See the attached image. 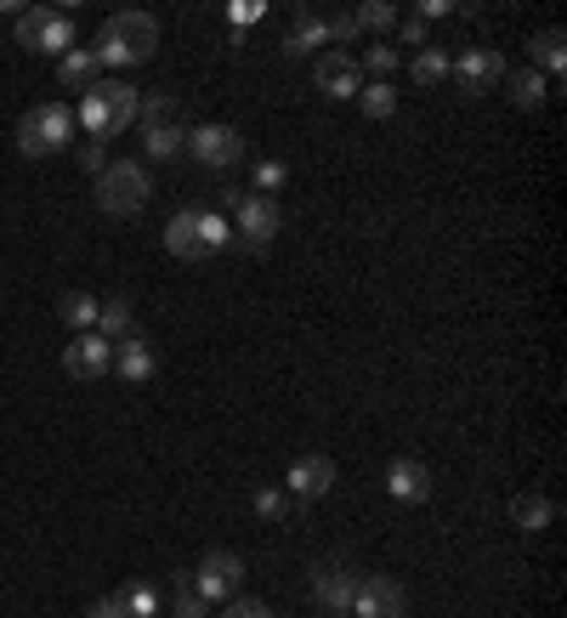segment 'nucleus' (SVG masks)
Wrapping results in <instances>:
<instances>
[{
    "mask_svg": "<svg viewBox=\"0 0 567 618\" xmlns=\"http://www.w3.org/2000/svg\"><path fill=\"white\" fill-rule=\"evenodd\" d=\"M63 369H68L74 381H103L108 369H114V346L96 335V330H86V335H74L63 346Z\"/></svg>",
    "mask_w": 567,
    "mask_h": 618,
    "instance_id": "9d476101",
    "label": "nucleus"
},
{
    "mask_svg": "<svg viewBox=\"0 0 567 618\" xmlns=\"http://www.w3.org/2000/svg\"><path fill=\"white\" fill-rule=\"evenodd\" d=\"M114 369H119V381H126V386H147V381H154V346H147L142 335H126L114 346Z\"/></svg>",
    "mask_w": 567,
    "mask_h": 618,
    "instance_id": "2eb2a0df",
    "label": "nucleus"
},
{
    "mask_svg": "<svg viewBox=\"0 0 567 618\" xmlns=\"http://www.w3.org/2000/svg\"><path fill=\"white\" fill-rule=\"evenodd\" d=\"M96 91H103V103H108V114H114L119 131L142 119V91H137L131 80H114V74H103V80H96Z\"/></svg>",
    "mask_w": 567,
    "mask_h": 618,
    "instance_id": "dca6fc26",
    "label": "nucleus"
},
{
    "mask_svg": "<svg viewBox=\"0 0 567 618\" xmlns=\"http://www.w3.org/2000/svg\"><path fill=\"white\" fill-rule=\"evenodd\" d=\"M210 613H216V607L193 596V584H188V590H177V602H170V618H210Z\"/></svg>",
    "mask_w": 567,
    "mask_h": 618,
    "instance_id": "72a5a7b5",
    "label": "nucleus"
},
{
    "mask_svg": "<svg viewBox=\"0 0 567 618\" xmlns=\"http://www.w3.org/2000/svg\"><path fill=\"white\" fill-rule=\"evenodd\" d=\"M250 618H273V613H267V607H261V602H256V607H250Z\"/></svg>",
    "mask_w": 567,
    "mask_h": 618,
    "instance_id": "79ce46f5",
    "label": "nucleus"
},
{
    "mask_svg": "<svg viewBox=\"0 0 567 618\" xmlns=\"http://www.w3.org/2000/svg\"><path fill=\"white\" fill-rule=\"evenodd\" d=\"M165 250L177 256V261H205V256H199V210H177V216H170Z\"/></svg>",
    "mask_w": 567,
    "mask_h": 618,
    "instance_id": "f3484780",
    "label": "nucleus"
},
{
    "mask_svg": "<svg viewBox=\"0 0 567 618\" xmlns=\"http://www.w3.org/2000/svg\"><path fill=\"white\" fill-rule=\"evenodd\" d=\"M17 46L23 52H35V57H63V52H74V23H68V12H57V7H29L17 17Z\"/></svg>",
    "mask_w": 567,
    "mask_h": 618,
    "instance_id": "20e7f679",
    "label": "nucleus"
},
{
    "mask_svg": "<svg viewBox=\"0 0 567 618\" xmlns=\"http://www.w3.org/2000/svg\"><path fill=\"white\" fill-rule=\"evenodd\" d=\"M279 182H284V165H279V159H261V165H256V193H273Z\"/></svg>",
    "mask_w": 567,
    "mask_h": 618,
    "instance_id": "f704fd0d",
    "label": "nucleus"
},
{
    "mask_svg": "<svg viewBox=\"0 0 567 618\" xmlns=\"http://www.w3.org/2000/svg\"><path fill=\"white\" fill-rule=\"evenodd\" d=\"M216 199H221V210H239V205H244V193H239V188H221Z\"/></svg>",
    "mask_w": 567,
    "mask_h": 618,
    "instance_id": "a19ab883",
    "label": "nucleus"
},
{
    "mask_svg": "<svg viewBox=\"0 0 567 618\" xmlns=\"http://www.w3.org/2000/svg\"><path fill=\"white\" fill-rule=\"evenodd\" d=\"M86 618H126V607H119V596H103V602H91Z\"/></svg>",
    "mask_w": 567,
    "mask_h": 618,
    "instance_id": "4c0bfd02",
    "label": "nucleus"
},
{
    "mask_svg": "<svg viewBox=\"0 0 567 618\" xmlns=\"http://www.w3.org/2000/svg\"><path fill=\"white\" fill-rule=\"evenodd\" d=\"M511 523L523 533H545L556 523V505L545 500V493H516V500H511Z\"/></svg>",
    "mask_w": 567,
    "mask_h": 618,
    "instance_id": "6ab92c4d",
    "label": "nucleus"
},
{
    "mask_svg": "<svg viewBox=\"0 0 567 618\" xmlns=\"http://www.w3.org/2000/svg\"><path fill=\"white\" fill-rule=\"evenodd\" d=\"M188 154H193V165H205V170H216V177H221V170H233L244 159V137L233 126H216V119H210V126H193L188 131Z\"/></svg>",
    "mask_w": 567,
    "mask_h": 618,
    "instance_id": "423d86ee",
    "label": "nucleus"
},
{
    "mask_svg": "<svg viewBox=\"0 0 567 618\" xmlns=\"http://www.w3.org/2000/svg\"><path fill=\"white\" fill-rule=\"evenodd\" d=\"M80 165H86V170H96V177H103V170H108V154H103V142H86V147H80Z\"/></svg>",
    "mask_w": 567,
    "mask_h": 618,
    "instance_id": "e433bc0d",
    "label": "nucleus"
},
{
    "mask_svg": "<svg viewBox=\"0 0 567 618\" xmlns=\"http://www.w3.org/2000/svg\"><path fill=\"white\" fill-rule=\"evenodd\" d=\"M261 12H267V7H256V0H239V7H233L228 17H233V23H256Z\"/></svg>",
    "mask_w": 567,
    "mask_h": 618,
    "instance_id": "ea45409f",
    "label": "nucleus"
},
{
    "mask_svg": "<svg viewBox=\"0 0 567 618\" xmlns=\"http://www.w3.org/2000/svg\"><path fill=\"white\" fill-rule=\"evenodd\" d=\"M147 193H154L147 170L131 165V159H114L103 177H96V210H108V216H119V221H131V216H142Z\"/></svg>",
    "mask_w": 567,
    "mask_h": 618,
    "instance_id": "7ed1b4c3",
    "label": "nucleus"
},
{
    "mask_svg": "<svg viewBox=\"0 0 567 618\" xmlns=\"http://www.w3.org/2000/svg\"><path fill=\"white\" fill-rule=\"evenodd\" d=\"M74 108H63V103H40V108H29L17 119V147H23V159H52V154H63V147L74 142Z\"/></svg>",
    "mask_w": 567,
    "mask_h": 618,
    "instance_id": "f03ea898",
    "label": "nucleus"
},
{
    "mask_svg": "<svg viewBox=\"0 0 567 618\" xmlns=\"http://www.w3.org/2000/svg\"><path fill=\"white\" fill-rule=\"evenodd\" d=\"M398 40H403V46H426V40H431V29H426L421 17H409V23H398Z\"/></svg>",
    "mask_w": 567,
    "mask_h": 618,
    "instance_id": "c9c22d12",
    "label": "nucleus"
},
{
    "mask_svg": "<svg viewBox=\"0 0 567 618\" xmlns=\"http://www.w3.org/2000/svg\"><path fill=\"white\" fill-rule=\"evenodd\" d=\"M403 584L386 579V574H363L358 579V596H352V613L358 618H403Z\"/></svg>",
    "mask_w": 567,
    "mask_h": 618,
    "instance_id": "9b49d317",
    "label": "nucleus"
},
{
    "mask_svg": "<svg viewBox=\"0 0 567 618\" xmlns=\"http://www.w3.org/2000/svg\"><path fill=\"white\" fill-rule=\"evenodd\" d=\"M250 505H256L261 523H284V516H289V493H284V488H261Z\"/></svg>",
    "mask_w": 567,
    "mask_h": 618,
    "instance_id": "2f4dec72",
    "label": "nucleus"
},
{
    "mask_svg": "<svg viewBox=\"0 0 567 618\" xmlns=\"http://www.w3.org/2000/svg\"><path fill=\"white\" fill-rule=\"evenodd\" d=\"M96 335H103L108 346H119L131 335V301L126 295H103V301H96Z\"/></svg>",
    "mask_w": 567,
    "mask_h": 618,
    "instance_id": "412c9836",
    "label": "nucleus"
},
{
    "mask_svg": "<svg viewBox=\"0 0 567 618\" xmlns=\"http://www.w3.org/2000/svg\"><path fill=\"white\" fill-rule=\"evenodd\" d=\"M414 86H437V80H449V52H437V46H426L421 57H414Z\"/></svg>",
    "mask_w": 567,
    "mask_h": 618,
    "instance_id": "c756f323",
    "label": "nucleus"
},
{
    "mask_svg": "<svg viewBox=\"0 0 567 618\" xmlns=\"http://www.w3.org/2000/svg\"><path fill=\"white\" fill-rule=\"evenodd\" d=\"M57 318L74 330V335H86V330H96V295H86V289H68L63 301H57Z\"/></svg>",
    "mask_w": 567,
    "mask_h": 618,
    "instance_id": "4be33fe9",
    "label": "nucleus"
},
{
    "mask_svg": "<svg viewBox=\"0 0 567 618\" xmlns=\"http://www.w3.org/2000/svg\"><path fill=\"white\" fill-rule=\"evenodd\" d=\"M188 147V131L182 126H142V154L147 159H177Z\"/></svg>",
    "mask_w": 567,
    "mask_h": 618,
    "instance_id": "5701e85b",
    "label": "nucleus"
},
{
    "mask_svg": "<svg viewBox=\"0 0 567 618\" xmlns=\"http://www.w3.org/2000/svg\"><path fill=\"white\" fill-rule=\"evenodd\" d=\"M500 86L511 91V103H516V108H539V103H545V74H539V68H523V74H505Z\"/></svg>",
    "mask_w": 567,
    "mask_h": 618,
    "instance_id": "393cba45",
    "label": "nucleus"
},
{
    "mask_svg": "<svg viewBox=\"0 0 567 618\" xmlns=\"http://www.w3.org/2000/svg\"><path fill=\"white\" fill-rule=\"evenodd\" d=\"M358 579H363V574H352L347 562H318V574H312L318 607H324L330 618H347V613H352V596H358Z\"/></svg>",
    "mask_w": 567,
    "mask_h": 618,
    "instance_id": "6e6552de",
    "label": "nucleus"
},
{
    "mask_svg": "<svg viewBox=\"0 0 567 618\" xmlns=\"http://www.w3.org/2000/svg\"><path fill=\"white\" fill-rule=\"evenodd\" d=\"M386 493L398 505H426L431 500V472L421 460H391L386 465Z\"/></svg>",
    "mask_w": 567,
    "mask_h": 618,
    "instance_id": "ddd939ff",
    "label": "nucleus"
},
{
    "mask_svg": "<svg viewBox=\"0 0 567 618\" xmlns=\"http://www.w3.org/2000/svg\"><path fill=\"white\" fill-rule=\"evenodd\" d=\"M358 108H363V119H391L398 114V91H391L386 80H375V86L358 91Z\"/></svg>",
    "mask_w": 567,
    "mask_h": 618,
    "instance_id": "cd10ccee",
    "label": "nucleus"
},
{
    "mask_svg": "<svg viewBox=\"0 0 567 618\" xmlns=\"http://www.w3.org/2000/svg\"><path fill=\"white\" fill-rule=\"evenodd\" d=\"M335 488V460L330 454H301L289 465V477H284V493H295V500H324V493Z\"/></svg>",
    "mask_w": 567,
    "mask_h": 618,
    "instance_id": "f8f14e48",
    "label": "nucleus"
},
{
    "mask_svg": "<svg viewBox=\"0 0 567 618\" xmlns=\"http://www.w3.org/2000/svg\"><path fill=\"white\" fill-rule=\"evenodd\" d=\"M137 126H177V96H170V91L142 96V119H137Z\"/></svg>",
    "mask_w": 567,
    "mask_h": 618,
    "instance_id": "7c9ffc66",
    "label": "nucleus"
},
{
    "mask_svg": "<svg viewBox=\"0 0 567 618\" xmlns=\"http://www.w3.org/2000/svg\"><path fill=\"white\" fill-rule=\"evenodd\" d=\"M528 57H533V68L545 74H567V35L562 29H539V35H528Z\"/></svg>",
    "mask_w": 567,
    "mask_h": 618,
    "instance_id": "a211bd4d",
    "label": "nucleus"
},
{
    "mask_svg": "<svg viewBox=\"0 0 567 618\" xmlns=\"http://www.w3.org/2000/svg\"><path fill=\"white\" fill-rule=\"evenodd\" d=\"M358 23V35H386L391 23H398V7H386V0H363V7L347 12Z\"/></svg>",
    "mask_w": 567,
    "mask_h": 618,
    "instance_id": "bb28decb",
    "label": "nucleus"
},
{
    "mask_svg": "<svg viewBox=\"0 0 567 618\" xmlns=\"http://www.w3.org/2000/svg\"><path fill=\"white\" fill-rule=\"evenodd\" d=\"M239 584H244V562H239L233 551H210V556L199 562V574H193V596L210 602V607H221V602L239 596Z\"/></svg>",
    "mask_w": 567,
    "mask_h": 618,
    "instance_id": "0eeeda50",
    "label": "nucleus"
},
{
    "mask_svg": "<svg viewBox=\"0 0 567 618\" xmlns=\"http://www.w3.org/2000/svg\"><path fill=\"white\" fill-rule=\"evenodd\" d=\"M358 68H369V74H398L403 57H398V46H369V57H363Z\"/></svg>",
    "mask_w": 567,
    "mask_h": 618,
    "instance_id": "473e14b6",
    "label": "nucleus"
},
{
    "mask_svg": "<svg viewBox=\"0 0 567 618\" xmlns=\"http://www.w3.org/2000/svg\"><path fill=\"white\" fill-rule=\"evenodd\" d=\"M228 239H233V228H228V221H221L216 210H199V256L228 250Z\"/></svg>",
    "mask_w": 567,
    "mask_h": 618,
    "instance_id": "c85d7f7f",
    "label": "nucleus"
},
{
    "mask_svg": "<svg viewBox=\"0 0 567 618\" xmlns=\"http://www.w3.org/2000/svg\"><path fill=\"white\" fill-rule=\"evenodd\" d=\"M324 40H330V23H324V17H301V23L284 35V52H289V57H307V52H318Z\"/></svg>",
    "mask_w": 567,
    "mask_h": 618,
    "instance_id": "a878e982",
    "label": "nucleus"
},
{
    "mask_svg": "<svg viewBox=\"0 0 567 618\" xmlns=\"http://www.w3.org/2000/svg\"><path fill=\"white\" fill-rule=\"evenodd\" d=\"M318 91L324 96H358L363 91V68H358V57L352 52H330V57H318Z\"/></svg>",
    "mask_w": 567,
    "mask_h": 618,
    "instance_id": "4468645a",
    "label": "nucleus"
},
{
    "mask_svg": "<svg viewBox=\"0 0 567 618\" xmlns=\"http://www.w3.org/2000/svg\"><path fill=\"white\" fill-rule=\"evenodd\" d=\"M57 80H63L68 91H91L96 80H103V68H96V57H91V46H74V52H63Z\"/></svg>",
    "mask_w": 567,
    "mask_h": 618,
    "instance_id": "aec40b11",
    "label": "nucleus"
},
{
    "mask_svg": "<svg viewBox=\"0 0 567 618\" xmlns=\"http://www.w3.org/2000/svg\"><path fill=\"white\" fill-rule=\"evenodd\" d=\"M449 12H454L449 0H421V23H426V29H431L437 17H449Z\"/></svg>",
    "mask_w": 567,
    "mask_h": 618,
    "instance_id": "58836bf2",
    "label": "nucleus"
},
{
    "mask_svg": "<svg viewBox=\"0 0 567 618\" xmlns=\"http://www.w3.org/2000/svg\"><path fill=\"white\" fill-rule=\"evenodd\" d=\"M119 607H126V618H165V602H159V590L147 584V579L119 590Z\"/></svg>",
    "mask_w": 567,
    "mask_h": 618,
    "instance_id": "b1692460",
    "label": "nucleus"
},
{
    "mask_svg": "<svg viewBox=\"0 0 567 618\" xmlns=\"http://www.w3.org/2000/svg\"><path fill=\"white\" fill-rule=\"evenodd\" d=\"M449 74L460 80L465 96H482L488 86H500V80H505V57H500V52H488V46H472V52L449 57Z\"/></svg>",
    "mask_w": 567,
    "mask_h": 618,
    "instance_id": "1a4fd4ad",
    "label": "nucleus"
},
{
    "mask_svg": "<svg viewBox=\"0 0 567 618\" xmlns=\"http://www.w3.org/2000/svg\"><path fill=\"white\" fill-rule=\"evenodd\" d=\"M159 52V23L147 17V12H114L103 29H96V46H91V57L96 68H114V74H126L137 63H147Z\"/></svg>",
    "mask_w": 567,
    "mask_h": 618,
    "instance_id": "f257e3e1",
    "label": "nucleus"
},
{
    "mask_svg": "<svg viewBox=\"0 0 567 618\" xmlns=\"http://www.w3.org/2000/svg\"><path fill=\"white\" fill-rule=\"evenodd\" d=\"M233 216H239V244H244L250 256H261L267 244L279 239V228H284V210H279L273 193H244V205H239Z\"/></svg>",
    "mask_w": 567,
    "mask_h": 618,
    "instance_id": "39448f33",
    "label": "nucleus"
}]
</instances>
